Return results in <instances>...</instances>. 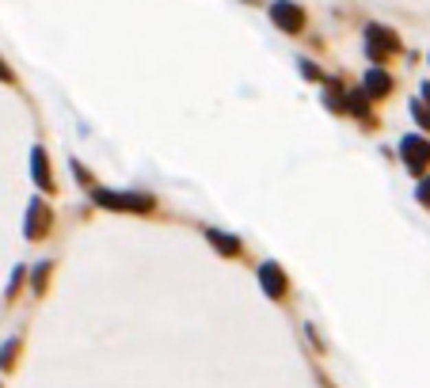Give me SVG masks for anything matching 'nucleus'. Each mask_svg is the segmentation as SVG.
I'll list each match as a JSON object with an SVG mask.
<instances>
[{"instance_id":"nucleus-1","label":"nucleus","mask_w":430,"mask_h":388,"mask_svg":"<svg viewBox=\"0 0 430 388\" xmlns=\"http://www.w3.org/2000/svg\"><path fill=\"white\" fill-rule=\"evenodd\" d=\"M365 50H370L373 61H381V58H389V54H396V50H400L396 31H389V27H381V23H370V27H365Z\"/></svg>"},{"instance_id":"nucleus-2","label":"nucleus","mask_w":430,"mask_h":388,"mask_svg":"<svg viewBox=\"0 0 430 388\" xmlns=\"http://www.w3.org/2000/svg\"><path fill=\"white\" fill-rule=\"evenodd\" d=\"M271 19H274V27H282L286 34H297L301 27H305V8H297L293 0H274Z\"/></svg>"},{"instance_id":"nucleus-3","label":"nucleus","mask_w":430,"mask_h":388,"mask_svg":"<svg viewBox=\"0 0 430 388\" xmlns=\"http://www.w3.org/2000/svg\"><path fill=\"white\" fill-rule=\"evenodd\" d=\"M95 202L107 209H133V214H145L152 209V198L149 194H111V190H95Z\"/></svg>"},{"instance_id":"nucleus-4","label":"nucleus","mask_w":430,"mask_h":388,"mask_svg":"<svg viewBox=\"0 0 430 388\" xmlns=\"http://www.w3.org/2000/svg\"><path fill=\"white\" fill-rule=\"evenodd\" d=\"M400 152H404V164L411 168V172H422L430 160V145L422 137H404L400 141Z\"/></svg>"},{"instance_id":"nucleus-5","label":"nucleus","mask_w":430,"mask_h":388,"mask_svg":"<svg viewBox=\"0 0 430 388\" xmlns=\"http://www.w3.org/2000/svg\"><path fill=\"white\" fill-rule=\"evenodd\" d=\"M50 221H54V217H50V209H46V202L34 198V202H31V209H27V236H31V240L46 236Z\"/></svg>"},{"instance_id":"nucleus-6","label":"nucleus","mask_w":430,"mask_h":388,"mask_svg":"<svg viewBox=\"0 0 430 388\" xmlns=\"http://www.w3.org/2000/svg\"><path fill=\"white\" fill-rule=\"evenodd\" d=\"M259 278H263V289L271 293V297H282V293H286V274H282L274 263L259 266Z\"/></svg>"},{"instance_id":"nucleus-7","label":"nucleus","mask_w":430,"mask_h":388,"mask_svg":"<svg viewBox=\"0 0 430 388\" xmlns=\"http://www.w3.org/2000/svg\"><path fill=\"white\" fill-rule=\"evenodd\" d=\"M389 88H392V76L385 73V69H370V73H365V95H370V100L389 95Z\"/></svg>"},{"instance_id":"nucleus-8","label":"nucleus","mask_w":430,"mask_h":388,"mask_svg":"<svg viewBox=\"0 0 430 388\" xmlns=\"http://www.w3.org/2000/svg\"><path fill=\"white\" fill-rule=\"evenodd\" d=\"M210 244H217V248H221L229 259H236V255H240V240L225 236V232H217V229H210Z\"/></svg>"},{"instance_id":"nucleus-9","label":"nucleus","mask_w":430,"mask_h":388,"mask_svg":"<svg viewBox=\"0 0 430 388\" xmlns=\"http://www.w3.org/2000/svg\"><path fill=\"white\" fill-rule=\"evenodd\" d=\"M31 160H34V179H38V187H42V190H50L54 183H50V172H46V152L34 149V152H31Z\"/></svg>"},{"instance_id":"nucleus-10","label":"nucleus","mask_w":430,"mask_h":388,"mask_svg":"<svg viewBox=\"0 0 430 388\" xmlns=\"http://www.w3.org/2000/svg\"><path fill=\"white\" fill-rule=\"evenodd\" d=\"M347 103H350V111H354V115H365V111H370V95H365V88H362V91H350Z\"/></svg>"},{"instance_id":"nucleus-11","label":"nucleus","mask_w":430,"mask_h":388,"mask_svg":"<svg viewBox=\"0 0 430 388\" xmlns=\"http://www.w3.org/2000/svg\"><path fill=\"white\" fill-rule=\"evenodd\" d=\"M16 347H19V343L12 339L8 347H4V354H0V365H4V369H8V365H12V358H16Z\"/></svg>"},{"instance_id":"nucleus-12","label":"nucleus","mask_w":430,"mask_h":388,"mask_svg":"<svg viewBox=\"0 0 430 388\" xmlns=\"http://www.w3.org/2000/svg\"><path fill=\"white\" fill-rule=\"evenodd\" d=\"M46 274H50V266H46V263H42L38 271H34V289H38V293L46 289Z\"/></svg>"},{"instance_id":"nucleus-13","label":"nucleus","mask_w":430,"mask_h":388,"mask_svg":"<svg viewBox=\"0 0 430 388\" xmlns=\"http://www.w3.org/2000/svg\"><path fill=\"white\" fill-rule=\"evenodd\" d=\"M419 202H427V206H430V179L419 183Z\"/></svg>"},{"instance_id":"nucleus-14","label":"nucleus","mask_w":430,"mask_h":388,"mask_svg":"<svg viewBox=\"0 0 430 388\" xmlns=\"http://www.w3.org/2000/svg\"><path fill=\"white\" fill-rule=\"evenodd\" d=\"M301 73H305V76H313V80H316V76H320V69H316L313 61H301Z\"/></svg>"},{"instance_id":"nucleus-15","label":"nucleus","mask_w":430,"mask_h":388,"mask_svg":"<svg viewBox=\"0 0 430 388\" xmlns=\"http://www.w3.org/2000/svg\"><path fill=\"white\" fill-rule=\"evenodd\" d=\"M415 118H419L422 126H430V111H427V107H419V103H415Z\"/></svg>"},{"instance_id":"nucleus-16","label":"nucleus","mask_w":430,"mask_h":388,"mask_svg":"<svg viewBox=\"0 0 430 388\" xmlns=\"http://www.w3.org/2000/svg\"><path fill=\"white\" fill-rule=\"evenodd\" d=\"M0 80H12V73H8V65L0 61Z\"/></svg>"},{"instance_id":"nucleus-17","label":"nucleus","mask_w":430,"mask_h":388,"mask_svg":"<svg viewBox=\"0 0 430 388\" xmlns=\"http://www.w3.org/2000/svg\"><path fill=\"white\" fill-rule=\"evenodd\" d=\"M422 95H427V100H430V84H422Z\"/></svg>"}]
</instances>
